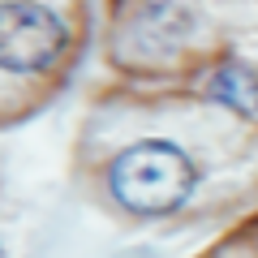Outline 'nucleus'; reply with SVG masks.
<instances>
[{"mask_svg":"<svg viewBox=\"0 0 258 258\" xmlns=\"http://www.w3.org/2000/svg\"><path fill=\"white\" fill-rule=\"evenodd\" d=\"M108 181L120 207H129L138 215H164V211H176L194 194L198 168L181 147L147 138V142H134L129 151H120Z\"/></svg>","mask_w":258,"mask_h":258,"instance_id":"nucleus-1","label":"nucleus"},{"mask_svg":"<svg viewBox=\"0 0 258 258\" xmlns=\"http://www.w3.org/2000/svg\"><path fill=\"white\" fill-rule=\"evenodd\" d=\"M207 91H211L215 103H224L232 112H258V69L241 64V60H228L211 74Z\"/></svg>","mask_w":258,"mask_h":258,"instance_id":"nucleus-3","label":"nucleus"},{"mask_svg":"<svg viewBox=\"0 0 258 258\" xmlns=\"http://www.w3.org/2000/svg\"><path fill=\"white\" fill-rule=\"evenodd\" d=\"M64 52V22L47 5H0V69L43 74Z\"/></svg>","mask_w":258,"mask_h":258,"instance_id":"nucleus-2","label":"nucleus"}]
</instances>
